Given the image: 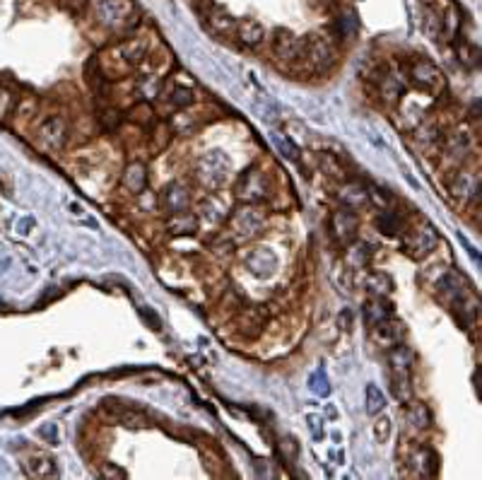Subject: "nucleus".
Returning a JSON list of instances; mask_svg holds the SVG:
<instances>
[{"label": "nucleus", "mask_w": 482, "mask_h": 480, "mask_svg": "<svg viewBox=\"0 0 482 480\" xmlns=\"http://www.w3.org/2000/svg\"><path fill=\"white\" fill-rule=\"evenodd\" d=\"M116 53H119L121 63L126 66L128 71H133V68L145 58L147 41L145 39H128V41H123L119 48H116Z\"/></svg>", "instance_id": "b1692460"}, {"label": "nucleus", "mask_w": 482, "mask_h": 480, "mask_svg": "<svg viewBox=\"0 0 482 480\" xmlns=\"http://www.w3.org/2000/svg\"><path fill=\"white\" fill-rule=\"evenodd\" d=\"M318 167L323 169L326 174H331L333 179H345V167L343 162H340L336 155L331 152H321L318 155Z\"/></svg>", "instance_id": "ea45409f"}, {"label": "nucleus", "mask_w": 482, "mask_h": 480, "mask_svg": "<svg viewBox=\"0 0 482 480\" xmlns=\"http://www.w3.org/2000/svg\"><path fill=\"white\" fill-rule=\"evenodd\" d=\"M39 140L41 145L51 152H58L63 150L65 140H68V123L63 116H46L44 121L39 123Z\"/></svg>", "instance_id": "9d476101"}, {"label": "nucleus", "mask_w": 482, "mask_h": 480, "mask_svg": "<svg viewBox=\"0 0 482 480\" xmlns=\"http://www.w3.org/2000/svg\"><path fill=\"white\" fill-rule=\"evenodd\" d=\"M384 408L386 394L376 384H367V391H364V410H367V415H379Z\"/></svg>", "instance_id": "f704fd0d"}, {"label": "nucleus", "mask_w": 482, "mask_h": 480, "mask_svg": "<svg viewBox=\"0 0 482 480\" xmlns=\"http://www.w3.org/2000/svg\"><path fill=\"white\" fill-rule=\"evenodd\" d=\"M32 116H36V102L32 97H24L20 102V107H17V126L32 121Z\"/></svg>", "instance_id": "c03bdc74"}, {"label": "nucleus", "mask_w": 482, "mask_h": 480, "mask_svg": "<svg viewBox=\"0 0 482 480\" xmlns=\"http://www.w3.org/2000/svg\"><path fill=\"white\" fill-rule=\"evenodd\" d=\"M193 99H196L193 90H191V87H183V85H174L164 95V102L174 109H188L191 104H193Z\"/></svg>", "instance_id": "473e14b6"}, {"label": "nucleus", "mask_w": 482, "mask_h": 480, "mask_svg": "<svg viewBox=\"0 0 482 480\" xmlns=\"http://www.w3.org/2000/svg\"><path fill=\"white\" fill-rule=\"evenodd\" d=\"M449 193L456 198V201H471V198H475L478 201L480 198V179L478 174L473 172H466V169H459L454 172L449 177Z\"/></svg>", "instance_id": "f8f14e48"}, {"label": "nucleus", "mask_w": 482, "mask_h": 480, "mask_svg": "<svg viewBox=\"0 0 482 480\" xmlns=\"http://www.w3.org/2000/svg\"><path fill=\"white\" fill-rule=\"evenodd\" d=\"M12 92L8 90V87H0V121H3L5 116L10 114V109H12Z\"/></svg>", "instance_id": "09e8293b"}, {"label": "nucleus", "mask_w": 482, "mask_h": 480, "mask_svg": "<svg viewBox=\"0 0 482 480\" xmlns=\"http://www.w3.org/2000/svg\"><path fill=\"white\" fill-rule=\"evenodd\" d=\"M338 326H340V331H350L352 328V311L350 309H343L338 314Z\"/></svg>", "instance_id": "603ef678"}, {"label": "nucleus", "mask_w": 482, "mask_h": 480, "mask_svg": "<svg viewBox=\"0 0 482 480\" xmlns=\"http://www.w3.org/2000/svg\"><path fill=\"white\" fill-rule=\"evenodd\" d=\"M403 420L407 422V429L415 434H422L427 432L432 427V422H434V417H432V410L427 403L422 401H407V408L403 410Z\"/></svg>", "instance_id": "f3484780"}, {"label": "nucleus", "mask_w": 482, "mask_h": 480, "mask_svg": "<svg viewBox=\"0 0 482 480\" xmlns=\"http://www.w3.org/2000/svg\"><path fill=\"white\" fill-rule=\"evenodd\" d=\"M326 415H328L331 420H338V410H336V406H333V403H328V406H326Z\"/></svg>", "instance_id": "5fc2aeb1"}, {"label": "nucleus", "mask_w": 482, "mask_h": 480, "mask_svg": "<svg viewBox=\"0 0 482 480\" xmlns=\"http://www.w3.org/2000/svg\"><path fill=\"white\" fill-rule=\"evenodd\" d=\"M39 434L48 442V444H58V439H60L58 427H55V425H44V427L39 429Z\"/></svg>", "instance_id": "3c124183"}, {"label": "nucleus", "mask_w": 482, "mask_h": 480, "mask_svg": "<svg viewBox=\"0 0 482 480\" xmlns=\"http://www.w3.org/2000/svg\"><path fill=\"white\" fill-rule=\"evenodd\" d=\"M306 425H309V432H311L314 439H323L326 429H323V417L321 415H306Z\"/></svg>", "instance_id": "49530a36"}, {"label": "nucleus", "mask_w": 482, "mask_h": 480, "mask_svg": "<svg viewBox=\"0 0 482 480\" xmlns=\"http://www.w3.org/2000/svg\"><path fill=\"white\" fill-rule=\"evenodd\" d=\"M407 464H410V469H412V476H417V478H434L439 473L437 452L432 447H424V444L417 447L415 452L410 454Z\"/></svg>", "instance_id": "2eb2a0df"}, {"label": "nucleus", "mask_w": 482, "mask_h": 480, "mask_svg": "<svg viewBox=\"0 0 482 480\" xmlns=\"http://www.w3.org/2000/svg\"><path fill=\"white\" fill-rule=\"evenodd\" d=\"M336 29H338L340 39H355V34H357V20H355V15H350V12L340 15L338 20H336Z\"/></svg>", "instance_id": "a19ab883"}, {"label": "nucleus", "mask_w": 482, "mask_h": 480, "mask_svg": "<svg viewBox=\"0 0 482 480\" xmlns=\"http://www.w3.org/2000/svg\"><path fill=\"white\" fill-rule=\"evenodd\" d=\"M135 92H138V97L143 99V102H154L159 95H162V78H157V75H143V78H138V83H135Z\"/></svg>", "instance_id": "c756f323"}, {"label": "nucleus", "mask_w": 482, "mask_h": 480, "mask_svg": "<svg viewBox=\"0 0 482 480\" xmlns=\"http://www.w3.org/2000/svg\"><path fill=\"white\" fill-rule=\"evenodd\" d=\"M391 394L398 398L400 403H407L412 398V382L410 377H400V374H391Z\"/></svg>", "instance_id": "58836bf2"}, {"label": "nucleus", "mask_w": 482, "mask_h": 480, "mask_svg": "<svg viewBox=\"0 0 482 480\" xmlns=\"http://www.w3.org/2000/svg\"><path fill=\"white\" fill-rule=\"evenodd\" d=\"M309 389H311V394L318 396V398L331 396V382H328V377H326V372L321 370V367L316 372L309 374Z\"/></svg>", "instance_id": "e433bc0d"}, {"label": "nucleus", "mask_w": 482, "mask_h": 480, "mask_svg": "<svg viewBox=\"0 0 482 480\" xmlns=\"http://www.w3.org/2000/svg\"><path fill=\"white\" fill-rule=\"evenodd\" d=\"M357 232H360V220H357L355 210L350 208H340L331 215V234L333 239L338 241L340 246H348L357 239Z\"/></svg>", "instance_id": "423d86ee"}, {"label": "nucleus", "mask_w": 482, "mask_h": 480, "mask_svg": "<svg viewBox=\"0 0 482 480\" xmlns=\"http://www.w3.org/2000/svg\"><path fill=\"white\" fill-rule=\"evenodd\" d=\"M273 51L280 61H301L304 58V39L294 36L289 29H275L273 32Z\"/></svg>", "instance_id": "9b49d317"}, {"label": "nucleus", "mask_w": 482, "mask_h": 480, "mask_svg": "<svg viewBox=\"0 0 482 480\" xmlns=\"http://www.w3.org/2000/svg\"><path fill=\"white\" fill-rule=\"evenodd\" d=\"M388 437H391V417L379 413L374 420V439L379 442V444H386Z\"/></svg>", "instance_id": "37998d69"}, {"label": "nucleus", "mask_w": 482, "mask_h": 480, "mask_svg": "<svg viewBox=\"0 0 482 480\" xmlns=\"http://www.w3.org/2000/svg\"><path fill=\"white\" fill-rule=\"evenodd\" d=\"M121 184L131 193H135V196H140V193L147 189V169L143 162H131V165L123 169Z\"/></svg>", "instance_id": "393cba45"}, {"label": "nucleus", "mask_w": 482, "mask_h": 480, "mask_svg": "<svg viewBox=\"0 0 482 480\" xmlns=\"http://www.w3.org/2000/svg\"><path fill=\"white\" fill-rule=\"evenodd\" d=\"M367 193H369V203H374L376 208H381V210L391 208L393 198L386 189H381V186H367Z\"/></svg>", "instance_id": "79ce46f5"}, {"label": "nucleus", "mask_w": 482, "mask_h": 480, "mask_svg": "<svg viewBox=\"0 0 482 480\" xmlns=\"http://www.w3.org/2000/svg\"><path fill=\"white\" fill-rule=\"evenodd\" d=\"M99 476L102 478H126L128 473L123 469H119V466H114V464H104L102 469H99Z\"/></svg>", "instance_id": "8fccbe9b"}, {"label": "nucleus", "mask_w": 482, "mask_h": 480, "mask_svg": "<svg viewBox=\"0 0 482 480\" xmlns=\"http://www.w3.org/2000/svg\"><path fill=\"white\" fill-rule=\"evenodd\" d=\"M159 205L166 215H178L191 210V191L186 184L181 182H171L166 184L162 193H159Z\"/></svg>", "instance_id": "1a4fd4ad"}, {"label": "nucleus", "mask_w": 482, "mask_h": 480, "mask_svg": "<svg viewBox=\"0 0 482 480\" xmlns=\"http://www.w3.org/2000/svg\"><path fill=\"white\" fill-rule=\"evenodd\" d=\"M237 36H239V41L244 43V46L256 48V46H261V43L265 41V29H263V24L258 20H241L237 24Z\"/></svg>", "instance_id": "bb28decb"}, {"label": "nucleus", "mask_w": 482, "mask_h": 480, "mask_svg": "<svg viewBox=\"0 0 482 480\" xmlns=\"http://www.w3.org/2000/svg\"><path fill=\"white\" fill-rule=\"evenodd\" d=\"M348 249V254H345V261L352 266V268H364L367 266V261L372 259V246L367 244V241H352V244L345 246Z\"/></svg>", "instance_id": "7c9ffc66"}, {"label": "nucleus", "mask_w": 482, "mask_h": 480, "mask_svg": "<svg viewBox=\"0 0 482 480\" xmlns=\"http://www.w3.org/2000/svg\"><path fill=\"white\" fill-rule=\"evenodd\" d=\"M232 174V162L222 150H210L196 162V179L203 189L208 191H218L227 182H230Z\"/></svg>", "instance_id": "f257e3e1"}, {"label": "nucleus", "mask_w": 482, "mask_h": 480, "mask_svg": "<svg viewBox=\"0 0 482 480\" xmlns=\"http://www.w3.org/2000/svg\"><path fill=\"white\" fill-rule=\"evenodd\" d=\"M437 295L446 299L449 304H454L456 299L466 295V283H463L461 276H456V273H444L437 283Z\"/></svg>", "instance_id": "a878e982"}, {"label": "nucleus", "mask_w": 482, "mask_h": 480, "mask_svg": "<svg viewBox=\"0 0 482 480\" xmlns=\"http://www.w3.org/2000/svg\"><path fill=\"white\" fill-rule=\"evenodd\" d=\"M376 229L386 236H395V234H400V229H403V220H400V215L393 213L391 208L381 210L379 217H376Z\"/></svg>", "instance_id": "72a5a7b5"}, {"label": "nucleus", "mask_w": 482, "mask_h": 480, "mask_svg": "<svg viewBox=\"0 0 482 480\" xmlns=\"http://www.w3.org/2000/svg\"><path fill=\"white\" fill-rule=\"evenodd\" d=\"M273 142H275V147H277V152L282 155L285 160H289V162H299L301 157H299V147H296V142L289 138V135H285V133H280V130H275L273 135Z\"/></svg>", "instance_id": "c9c22d12"}, {"label": "nucleus", "mask_w": 482, "mask_h": 480, "mask_svg": "<svg viewBox=\"0 0 482 480\" xmlns=\"http://www.w3.org/2000/svg\"><path fill=\"white\" fill-rule=\"evenodd\" d=\"M393 316V307L391 302H386V297H372L369 302H364L362 307V319L367 328H376L381 321L391 319Z\"/></svg>", "instance_id": "a211bd4d"}, {"label": "nucleus", "mask_w": 482, "mask_h": 480, "mask_svg": "<svg viewBox=\"0 0 482 480\" xmlns=\"http://www.w3.org/2000/svg\"><path fill=\"white\" fill-rule=\"evenodd\" d=\"M196 229H198V217L191 213V210L178 215H169V222H166V232L176 236H191L196 234Z\"/></svg>", "instance_id": "c85d7f7f"}, {"label": "nucleus", "mask_w": 482, "mask_h": 480, "mask_svg": "<svg viewBox=\"0 0 482 480\" xmlns=\"http://www.w3.org/2000/svg\"><path fill=\"white\" fill-rule=\"evenodd\" d=\"M439 138H441V130H439V126L437 123H432V121H422L417 126V130H415V142L417 145H432V142H437Z\"/></svg>", "instance_id": "4c0bfd02"}, {"label": "nucleus", "mask_w": 482, "mask_h": 480, "mask_svg": "<svg viewBox=\"0 0 482 480\" xmlns=\"http://www.w3.org/2000/svg\"><path fill=\"white\" fill-rule=\"evenodd\" d=\"M230 213H232V205L227 198H222L220 193H210V196L203 198L200 205H198V217L210 224H220L222 220L230 217Z\"/></svg>", "instance_id": "dca6fc26"}, {"label": "nucleus", "mask_w": 482, "mask_h": 480, "mask_svg": "<svg viewBox=\"0 0 482 480\" xmlns=\"http://www.w3.org/2000/svg\"><path fill=\"white\" fill-rule=\"evenodd\" d=\"M102 123H104V128H109V130H116L121 126V111H116V109H107L102 114Z\"/></svg>", "instance_id": "de8ad7c7"}, {"label": "nucleus", "mask_w": 482, "mask_h": 480, "mask_svg": "<svg viewBox=\"0 0 482 480\" xmlns=\"http://www.w3.org/2000/svg\"><path fill=\"white\" fill-rule=\"evenodd\" d=\"M407 75H410L412 83H415L419 90H424V92H441L444 90L441 73H439V68L432 63V61H427V58L412 61Z\"/></svg>", "instance_id": "6e6552de"}, {"label": "nucleus", "mask_w": 482, "mask_h": 480, "mask_svg": "<svg viewBox=\"0 0 482 480\" xmlns=\"http://www.w3.org/2000/svg\"><path fill=\"white\" fill-rule=\"evenodd\" d=\"M234 198L241 203H263L270 198V182L268 177L256 169V167H251V169H244L239 174V179L234 182Z\"/></svg>", "instance_id": "7ed1b4c3"}, {"label": "nucleus", "mask_w": 482, "mask_h": 480, "mask_svg": "<svg viewBox=\"0 0 482 480\" xmlns=\"http://www.w3.org/2000/svg\"><path fill=\"white\" fill-rule=\"evenodd\" d=\"M338 201L343 208H350V210H360L364 205L369 203V193H367V186L357 184V182H348L340 186L338 191Z\"/></svg>", "instance_id": "aec40b11"}, {"label": "nucleus", "mask_w": 482, "mask_h": 480, "mask_svg": "<svg viewBox=\"0 0 482 480\" xmlns=\"http://www.w3.org/2000/svg\"><path fill=\"white\" fill-rule=\"evenodd\" d=\"M32 224H34V220H32V217H24L22 222H17V232H20V234H29L27 229L32 227Z\"/></svg>", "instance_id": "864d4df0"}, {"label": "nucleus", "mask_w": 482, "mask_h": 480, "mask_svg": "<svg viewBox=\"0 0 482 480\" xmlns=\"http://www.w3.org/2000/svg\"><path fill=\"white\" fill-rule=\"evenodd\" d=\"M241 261H244V268L253 278H261V280L273 278L277 273V268H280L277 254L268 246H251L249 251H244Z\"/></svg>", "instance_id": "39448f33"}, {"label": "nucleus", "mask_w": 482, "mask_h": 480, "mask_svg": "<svg viewBox=\"0 0 482 480\" xmlns=\"http://www.w3.org/2000/svg\"><path fill=\"white\" fill-rule=\"evenodd\" d=\"M265 224H268V217H265L263 210L253 203H241L237 210L230 213L232 234L237 236L239 241L258 239V236L265 232Z\"/></svg>", "instance_id": "f03ea898"}, {"label": "nucleus", "mask_w": 482, "mask_h": 480, "mask_svg": "<svg viewBox=\"0 0 482 480\" xmlns=\"http://www.w3.org/2000/svg\"><path fill=\"white\" fill-rule=\"evenodd\" d=\"M388 372L400 374V377H412V367H415V353L407 343H395L386 353Z\"/></svg>", "instance_id": "ddd939ff"}, {"label": "nucleus", "mask_w": 482, "mask_h": 480, "mask_svg": "<svg viewBox=\"0 0 482 480\" xmlns=\"http://www.w3.org/2000/svg\"><path fill=\"white\" fill-rule=\"evenodd\" d=\"M364 290L372 297H386L388 292L393 290V283L386 273H369V276L364 278Z\"/></svg>", "instance_id": "2f4dec72"}, {"label": "nucleus", "mask_w": 482, "mask_h": 480, "mask_svg": "<svg viewBox=\"0 0 482 480\" xmlns=\"http://www.w3.org/2000/svg\"><path fill=\"white\" fill-rule=\"evenodd\" d=\"M90 8L97 24H102L107 29L123 27L128 20H133L128 0H90Z\"/></svg>", "instance_id": "20e7f679"}, {"label": "nucleus", "mask_w": 482, "mask_h": 480, "mask_svg": "<svg viewBox=\"0 0 482 480\" xmlns=\"http://www.w3.org/2000/svg\"><path fill=\"white\" fill-rule=\"evenodd\" d=\"M468 150H471V135H468L466 130H454V133H449L446 140H444V152L454 162H461L468 155Z\"/></svg>", "instance_id": "cd10ccee"}, {"label": "nucleus", "mask_w": 482, "mask_h": 480, "mask_svg": "<svg viewBox=\"0 0 482 480\" xmlns=\"http://www.w3.org/2000/svg\"><path fill=\"white\" fill-rule=\"evenodd\" d=\"M376 85H379L381 99H384V102H388V104H393V102H398L400 95H403L405 78L400 73L386 71V73H381L379 78H376Z\"/></svg>", "instance_id": "6ab92c4d"}, {"label": "nucleus", "mask_w": 482, "mask_h": 480, "mask_svg": "<svg viewBox=\"0 0 482 480\" xmlns=\"http://www.w3.org/2000/svg\"><path fill=\"white\" fill-rule=\"evenodd\" d=\"M24 471L32 478H55L58 476V464L48 454H32L24 461Z\"/></svg>", "instance_id": "4be33fe9"}, {"label": "nucleus", "mask_w": 482, "mask_h": 480, "mask_svg": "<svg viewBox=\"0 0 482 480\" xmlns=\"http://www.w3.org/2000/svg\"><path fill=\"white\" fill-rule=\"evenodd\" d=\"M439 244V234L437 229L432 227V224H419L415 232L410 234V239H407V251L412 254L415 259H424L427 254H432Z\"/></svg>", "instance_id": "4468645a"}, {"label": "nucleus", "mask_w": 482, "mask_h": 480, "mask_svg": "<svg viewBox=\"0 0 482 480\" xmlns=\"http://www.w3.org/2000/svg\"><path fill=\"white\" fill-rule=\"evenodd\" d=\"M304 58L314 66L316 73H326L328 68L336 63V51H333V43L323 36H306L304 39Z\"/></svg>", "instance_id": "0eeeda50"}, {"label": "nucleus", "mask_w": 482, "mask_h": 480, "mask_svg": "<svg viewBox=\"0 0 482 480\" xmlns=\"http://www.w3.org/2000/svg\"><path fill=\"white\" fill-rule=\"evenodd\" d=\"M75 3H77V0H75ZM80 3H85V0H80Z\"/></svg>", "instance_id": "6e6d98bb"}, {"label": "nucleus", "mask_w": 482, "mask_h": 480, "mask_svg": "<svg viewBox=\"0 0 482 480\" xmlns=\"http://www.w3.org/2000/svg\"><path fill=\"white\" fill-rule=\"evenodd\" d=\"M280 452H282V456H285V461L294 464L296 456H299V444H296L294 437H282L280 439Z\"/></svg>", "instance_id": "a18cd8bd"}, {"label": "nucleus", "mask_w": 482, "mask_h": 480, "mask_svg": "<svg viewBox=\"0 0 482 480\" xmlns=\"http://www.w3.org/2000/svg\"><path fill=\"white\" fill-rule=\"evenodd\" d=\"M405 333H407L405 323L398 321V319H393V316H391V319H386V321H381L379 326L374 328L376 340H379L381 345H386V348L395 345V343H403Z\"/></svg>", "instance_id": "412c9836"}, {"label": "nucleus", "mask_w": 482, "mask_h": 480, "mask_svg": "<svg viewBox=\"0 0 482 480\" xmlns=\"http://www.w3.org/2000/svg\"><path fill=\"white\" fill-rule=\"evenodd\" d=\"M205 20L215 34H232L237 32V24H239L234 20L232 12H227L225 8H220V5H213V8L205 12Z\"/></svg>", "instance_id": "5701e85b"}]
</instances>
